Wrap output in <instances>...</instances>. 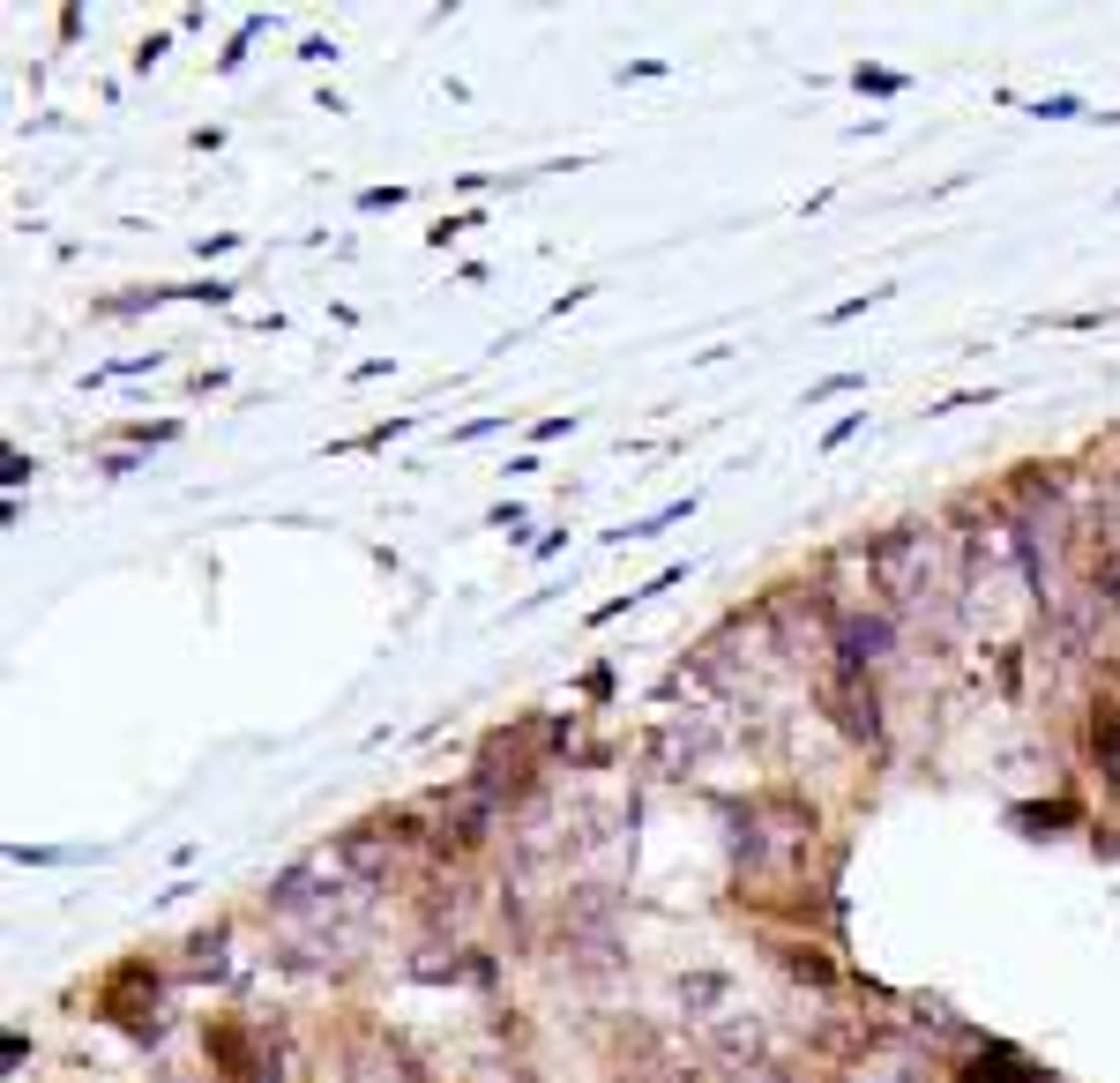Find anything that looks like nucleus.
I'll return each mask as SVG.
<instances>
[{
  "mask_svg": "<svg viewBox=\"0 0 1120 1083\" xmlns=\"http://www.w3.org/2000/svg\"><path fill=\"white\" fill-rule=\"evenodd\" d=\"M1091 755H1098V770H1106V777L1120 784V717H1113V710L1098 717V740H1091Z\"/></svg>",
  "mask_w": 1120,
  "mask_h": 1083,
  "instance_id": "f257e3e1",
  "label": "nucleus"
},
{
  "mask_svg": "<svg viewBox=\"0 0 1120 1083\" xmlns=\"http://www.w3.org/2000/svg\"><path fill=\"white\" fill-rule=\"evenodd\" d=\"M859 90H874V98H896V90H904V75H889V68H859Z\"/></svg>",
  "mask_w": 1120,
  "mask_h": 1083,
  "instance_id": "f03ea898",
  "label": "nucleus"
}]
</instances>
